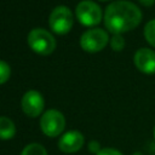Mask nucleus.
<instances>
[{
  "mask_svg": "<svg viewBox=\"0 0 155 155\" xmlns=\"http://www.w3.org/2000/svg\"><path fill=\"white\" fill-rule=\"evenodd\" d=\"M73 23H74L73 13L67 6L54 7L48 18L50 28L57 34H67L71 29Z\"/></svg>",
  "mask_w": 155,
  "mask_h": 155,
  "instance_id": "4",
  "label": "nucleus"
},
{
  "mask_svg": "<svg viewBox=\"0 0 155 155\" xmlns=\"http://www.w3.org/2000/svg\"><path fill=\"white\" fill-rule=\"evenodd\" d=\"M44 105L45 102L41 93L35 90H30L25 92L22 98V109L24 114L30 117L39 116L44 110Z\"/></svg>",
  "mask_w": 155,
  "mask_h": 155,
  "instance_id": "7",
  "label": "nucleus"
},
{
  "mask_svg": "<svg viewBox=\"0 0 155 155\" xmlns=\"http://www.w3.org/2000/svg\"><path fill=\"white\" fill-rule=\"evenodd\" d=\"M138 1H139L143 6H147V7L154 5V2H155V0H138Z\"/></svg>",
  "mask_w": 155,
  "mask_h": 155,
  "instance_id": "17",
  "label": "nucleus"
},
{
  "mask_svg": "<svg viewBox=\"0 0 155 155\" xmlns=\"http://www.w3.org/2000/svg\"><path fill=\"white\" fill-rule=\"evenodd\" d=\"M110 46L114 51H121L125 47V40L121 34H114L110 40Z\"/></svg>",
  "mask_w": 155,
  "mask_h": 155,
  "instance_id": "13",
  "label": "nucleus"
},
{
  "mask_svg": "<svg viewBox=\"0 0 155 155\" xmlns=\"http://www.w3.org/2000/svg\"><path fill=\"white\" fill-rule=\"evenodd\" d=\"M154 139H155V127H154Z\"/></svg>",
  "mask_w": 155,
  "mask_h": 155,
  "instance_id": "18",
  "label": "nucleus"
},
{
  "mask_svg": "<svg viewBox=\"0 0 155 155\" xmlns=\"http://www.w3.org/2000/svg\"><path fill=\"white\" fill-rule=\"evenodd\" d=\"M134 65L144 74H155V52L150 48H139L133 57Z\"/></svg>",
  "mask_w": 155,
  "mask_h": 155,
  "instance_id": "9",
  "label": "nucleus"
},
{
  "mask_svg": "<svg viewBox=\"0 0 155 155\" xmlns=\"http://www.w3.org/2000/svg\"><path fill=\"white\" fill-rule=\"evenodd\" d=\"M21 155H47V151L41 144L30 143L23 148Z\"/></svg>",
  "mask_w": 155,
  "mask_h": 155,
  "instance_id": "11",
  "label": "nucleus"
},
{
  "mask_svg": "<svg viewBox=\"0 0 155 155\" xmlns=\"http://www.w3.org/2000/svg\"><path fill=\"white\" fill-rule=\"evenodd\" d=\"M144 38L153 47H155V19H151L145 24Z\"/></svg>",
  "mask_w": 155,
  "mask_h": 155,
  "instance_id": "12",
  "label": "nucleus"
},
{
  "mask_svg": "<svg viewBox=\"0 0 155 155\" xmlns=\"http://www.w3.org/2000/svg\"><path fill=\"white\" fill-rule=\"evenodd\" d=\"M142 21V12L131 1L117 0L108 5L104 13V24L113 34H122L134 29Z\"/></svg>",
  "mask_w": 155,
  "mask_h": 155,
  "instance_id": "1",
  "label": "nucleus"
},
{
  "mask_svg": "<svg viewBox=\"0 0 155 155\" xmlns=\"http://www.w3.org/2000/svg\"><path fill=\"white\" fill-rule=\"evenodd\" d=\"M84 136L81 132L76 131V130H71L65 132L58 140V148L63 151V153H76L79 151L82 145H84Z\"/></svg>",
  "mask_w": 155,
  "mask_h": 155,
  "instance_id": "8",
  "label": "nucleus"
},
{
  "mask_svg": "<svg viewBox=\"0 0 155 155\" xmlns=\"http://www.w3.org/2000/svg\"><path fill=\"white\" fill-rule=\"evenodd\" d=\"M40 127L44 134L48 137H57L64 131L65 119L61 111L50 109L42 114L40 119Z\"/></svg>",
  "mask_w": 155,
  "mask_h": 155,
  "instance_id": "3",
  "label": "nucleus"
},
{
  "mask_svg": "<svg viewBox=\"0 0 155 155\" xmlns=\"http://www.w3.org/2000/svg\"><path fill=\"white\" fill-rule=\"evenodd\" d=\"M101 1H107V0H101Z\"/></svg>",
  "mask_w": 155,
  "mask_h": 155,
  "instance_id": "19",
  "label": "nucleus"
},
{
  "mask_svg": "<svg viewBox=\"0 0 155 155\" xmlns=\"http://www.w3.org/2000/svg\"><path fill=\"white\" fill-rule=\"evenodd\" d=\"M10 75H11L10 65L6 62L0 61V85L6 82L10 79Z\"/></svg>",
  "mask_w": 155,
  "mask_h": 155,
  "instance_id": "14",
  "label": "nucleus"
},
{
  "mask_svg": "<svg viewBox=\"0 0 155 155\" xmlns=\"http://www.w3.org/2000/svg\"><path fill=\"white\" fill-rule=\"evenodd\" d=\"M88 149H90V151H91V153H96V154H97V153L101 150L99 143H97L96 140L90 142V144H88Z\"/></svg>",
  "mask_w": 155,
  "mask_h": 155,
  "instance_id": "16",
  "label": "nucleus"
},
{
  "mask_svg": "<svg viewBox=\"0 0 155 155\" xmlns=\"http://www.w3.org/2000/svg\"><path fill=\"white\" fill-rule=\"evenodd\" d=\"M76 17L79 22L84 25H96L102 19V10L101 7L90 0H82L76 5L75 10Z\"/></svg>",
  "mask_w": 155,
  "mask_h": 155,
  "instance_id": "6",
  "label": "nucleus"
},
{
  "mask_svg": "<svg viewBox=\"0 0 155 155\" xmlns=\"http://www.w3.org/2000/svg\"><path fill=\"white\" fill-rule=\"evenodd\" d=\"M96 155H122V154H121V151H119L117 149H114V148H103Z\"/></svg>",
  "mask_w": 155,
  "mask_h": 155,
  "instance_id": "15",
  "label": "nucleus"
},
{
  "mask_svg": "<svg viewBox=\"0 0 155 155\" xmlns=\"http://www.w3.org/2000/svg\"><path fill=\"white\" fill-rule=\"evenodd\" d=\"M109 36L104 29L93 28L86 30L80 38V45L82 50L87 52H98L102 51L108 44Z\"/></svg>",
  "mask_w": 155,
  "mask_h": 155,
  "instance_id": "5",
  "label": "nucleus"
},
{
  "mask_svg": "<svg viewBox=\"0 0 155 155\" xmlns=\"http://www.w3.org/2000/svg\"><path fill=\"white\" fill-rule=\"evenodd\" d=\"M16 133V126L13 121L6 116H0V139H11Z\"/></svg>",
  "mask_w": 155,
  "mask_h": 155,
  "instance_id": "10",
  "label": "nucleus"
},
{
  "mask_svg": "<svg viewBox=\"0 0 155 155\" xmlns=\"http://www.w3.org/2000/svg\"><path fill=\"white\" fill-rule=\"evenodd\" d=\"M28 45L30 48L42 56H47L56 48V40L51 33L42 28H34L28 34Z\"/></svg>",
  "mask_w": 155,
  "mask_h": 155,
  "instance_id": "2",
  "label": "nucleus"
}]
</instances>
